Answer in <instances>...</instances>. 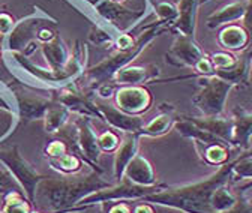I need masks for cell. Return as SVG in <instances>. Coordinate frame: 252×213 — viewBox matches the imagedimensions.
I'll use <instances>...</instances> for the list:
<instances>
[{
    "instance_id": "ba28073f",
    "label": "cell",
    "mask_w": 252,
    "mask_h": 213,
    "mask_svg": "<svg viewBox=\"0 0 252 213\" xmlns=\"http://www.w3.org/2000/svg\"><path fill=\"white\" fill-rule=\"evenodd\" d=\"M99 114L107 119L110 125H113L117 129H122L125 132L137 134L143 128V120L137 116H129L119 108H113L110 105H98Z\"/></svg>"
},
{
    "instance_id": "8fae6325",
    "label": "cell",
    "mask_w": 252,
    "mask_h": 213,
    "mask_svg": "<svg viewBox=\"0 0 252 213\" xmlns=\"http://www.w3.org/2000/svg\"><path fill=\"white\" fill-rule=\"evenodd\" d=\"M243 17H245V3L233 2V3H228L220 9H218L212 15H209L207 17V26L210 29H215L219 26L236 24V21L243 20Z\"/></svg>"
},
{
    "instance_id": "30bf717a",
    "label": "cell",
    "mask_w": 252,
    "mask_h": 213,
    "mask_svg": "<svg viewBox=\"0 0 252 213\" xmlns=\"http://www.w3.org/2000/svg\"><path fill=\"white\" fill-rule=\"evenodd\" d=\"M252 137V113L248 111H236L233 117V140L231 144L242 149L249 146Z\"/></svg>"
},
{
    "instance_id": "cb8c5ba5",
    "label": "cell",
    "mask_w": 252,
    "mask_h": 213,
    "mask_svg": "<svg viewBox=\"0 0 252 213\" xmlns=\"http://www.w3.org/2000/svg\"><path fill=\"white\" fill-rule=\"evenodd\" d=\"M5 213H29V206L26 201L20 200L18 197H9L6 204H5V209H3Z\"/></svg>"
},
{
    "instance_id": "ac0fdd59",
    "label": "cell",
    "mask_w": 252,
    "mask_h": 213,
    "mask_svg": "<svg viewBox=\"0 0 252 213\" xmlns=\"http://www.w3.org/2000/svg\"><path fill=\"white\" fill-rule=\"evenodd\" d=\"M68 119V108L63 105H54L47 111V131L57 132Z\"/></svg>"
},
{
    "instance_id": "4dcf8cb0",
    "label": "cell",
    "mask_w": 252,
    "mask_h": 213,
    "mask_svg": "<svg viewBox=\"0 0 252 213\" xmlns=\"http://www.w3.org/2000/svg\"><path fill=\"white\" fill-rule=\"evenodd\" d=\"M110 213H131V209L126 206V204H116L110 210Z\"/></svg>"
},
{
    "instance_id": "484cf974",
    "label": "cell",
    "mask_w": 252,
    "mask_h": 213,
    "mask_svg": "<svg viewBox=\"0 0 252 213\" xmlns=\"http://www.w3.org/2000/svg\"><path fill=\"white\" fill-rule=\"evenodd\" d=\"M65 152H66V147H65V144L60 143V141H53V143L48 146V149H47V153H48L50 156H53V158H60V156H63V155H65Z\"/></svg>"
},
{
    "instance_id": "1f68e13d",
    "label": "cell",
    "mask_w": 252,
    "mask_h": 213,
    "mask_svg": "<svg viewBox=\"0 0 252 213\" xmlns=\"http://www.w3.org/2000/svg\"><path fill=\"white\" fill-rule=\"evenodd\" d=\"M111 2H114V3H119V2H122V0H111Z\"/></svg>"
},
{
    "instance_id": "4fadbf2b",
    "label": "cell",
    "mask_w": 252,
    "mask_h": 213,
    "mask_svg": "<svg viewBox=\"0 0 252 213\" xmlns=\"http://www.w3.org/2000/svg\"><path fill=\"white\" fill-rule=\"evenodd\" d=\"M198 153L209 165H224L230 161V150L228 146L224 143H215V144H200L195 143Z\"/></svg>"
},
{
    "instance_id": "52a82bcc",
    "label": "cell",
    "mask_w": 252,
    "mask_h": 213,
    "mask_svg": "<svg viewBox=\"0 0 252 213\" xmlns=\"http://www.w3.org/2000/svg\"><path fill=\"white\" fill-rule=\"evenodd\" d=\"M123 174L126 180L140 186H153L156 182L150 162L141 155H135L131 159V162L126 165Z\"/></svg>"
},
{
    "instance_id": "3957f363",
    "label": "cell",
    "mask_w": 252,
    "mask_h": 213,
    "mask_svg": "<svg viewBox=\"0 0 252 213\" xmlns=\"http://www.w3.org/2000/svg\"><path fill=\"white\" fill-rule=\"evenodd\" d=\"M116 102L120 111L129 116H138L150 108L152 96L144 87L128 86L116 92Z\"/></svg>"
},
{
    "instance_id": "603a6c76",
    "label": "cell",
    "mask_w": 252,
    "mask_h": 213,
    "mask_svg": "<svg viewBox=\"0 0 252 213\" xmlns=\"http://www.w3.org/2000/svg\"><path fill=\"white\" fill-rule=\"evenodd\" d=\"M56 164L59 165L60 170L66 171V173L77 171V170H80V167H81V161H80L77 156H74V155H63V156H60V158L57 159Z\"/></svg>"
},
{
    "instance_id": "9c48e42d",
    "label": "cell",
    "mask_w": 252,
    "mask_h": 213,
    "mask_svg": "<svg viewBox=\"0 0 252 213\" xmlns=\"http://www.w3.org/2000/svg\"><path fill=\"white\" fill-rule=\"evenodd\" d=\"M218 42L224 50L230 51H240L251 44V38L246 32V29L239 24H228L220 29L218 35Z\"/></svg>"
},
{
    "instance_id": "7a4b0ae2",
    "label": "cell",
    "mask_w": 252,
    "mask_h": 213,
    "mask_svg": "<svg viewBox=\"0 0 252 213\" xmlns=\"http://www.w3.org/2000/svg\"><path fill=\"white\" fill-rule=\"evenodd\" d=\"M201 90L192 99L194 105L204 117H218L224 114L225 101L234 87L218 77H200Z\"/></svg>"
},
{
    "instance_id": "6da1fadb",
    "label": "cell",
    "mask_w": 252,
    "mask_h": 213,
    "mask_svg": "<svg viewBox=\"0 0 252 213\" xmlns=\"http://www.w3.org/2000/svg\"><path fill=\"white\" fill-rule=\"evenodd\" d=\"M234 162L236 159L220 165L215 174L201 182H197V183L176 188H162L161 191L144 197V200L153 204L177 209L183 213H213L212 195L219 186L230 182Z\"/></svg>"
},
{
    "instance_id": "ffe728a7",
    "label": "cell",
    "mask_w": 252,
    "mask_h": 213,
    "mask_svg": "<svg viewBox=\"0 0 252 213\" xmlns=\"http://www.w3.org/2000/svg\"><path fill=\"white\" fill-rule=\"evenodd\" d=\"M209 59H210V62H212L215 71L216 69H228V68H233L237 63V59L231 53H228V51L215 53Z\"/></svg>"
},
{
    "instance_id": "836d02e7",
    "label": "cell",
    "mask_w": 252,
    "mask_h": 213,
    "mask_svg": "<svg viewBox=\"0 0 252 213\" xmlns=\"http://www.w3.org/2000/svg\"><path fill=\"white\" fill-rule=\"evenodd\" d=\"M201 2H209V0H201Z\"/></svg>"
},
{
    "instance_id": "277c9868",
    "label": "cell",
    "mask_w": 252,
    "mask_h": 213,
    "mask_svg": "<svg viewBox=\"0 0 252 213\" xmlns=\"http://www.w3.org/2000/svg\"><path fill=\"white\" fill-rule=\"evenodd\" d=\"M204 51L195 42V38H188L183 35H177L171 50L167 53V60L177 66H189L194 68L200 60L204 57Z\"/></svg>"
},
{
    "instance_id": "d4e9b609",
    "label": "cell",
    "mask_w": 252,
    "mask_h": 213,
    "mask_svg": "<svg viewBox=\"0 0 252 213\" xmlns=\"http://www.w3.org/2000/svg\"><path fill=\"white\" fill-rule=\"evenodd\" d=\"M243 27L251 38L252 42V0H248L245 3V17H243Z\"/></svg>"
},
{
    "instance_id": "9a60e30c",
    "label": "cell",
    "mask_w": 252,
    "mask_h": 213,
    "mask_svg": "<svg viewBox=\"0 0 252 213\" xmlns=\"http://www.w3.org/2000/svg\"><path fill=\"white\" fill-rule=\"evenodd\" d=\"M176 119L173 117L171 113H161L156 117L152 119V122L146 126L141 128L140 132H137L138 135H150V137H161L164 134H167L173 126H174Z\"/></svg>"
},
{
    "instance_id": "f546056e",
    "label": "cell",
    "mask_w": 252,
    "mask_h": 213,
    "mask_svg": "<svg viewBox=\"0 0 252 213\" xmlns=\"http://www.w3.org/2000/svg\"><path fill=\"white\" fill-rule=\"evenodd\" d=\"M134 213H156V212L150 204H140V206L135 207Z\"/></svg>"
},
{
    "instance_id": "d6a6232c",
    "label": "cell",
    "mask_w": 252,
    "mask_h": 213,
    "mask_svg": "<svg viewBox=\"0 0 252 213\" xmlns=\"http://www.w3.org/2000/svg\"><path fill=\"white\" fill-rule=\"evenodd\" d=\"M249 203H251V209H252V200H249Z\"/></svg>"
},
{
    "instance_id": "2e32d148",
    "label": "cell",
    "mask_w": 252,
    "mask_h": 213,
    "mask_svg": "<svg viewBox=\"0 0 252 213\" xmlns=\"http://www.w3.org/2000/svg\"><path fill=\"white\" fill-rule=\"evenodd\" d=\"M80 146L84 152L87 159L96 162L99 158V146H98V138L93 134V129L90 128L89 122H83L80 125Z\"/></svg>"
},
{
    "instance_id": "5bb4252c",
    "label": "cell",
    "mask_w": 252,
    "mask_h": 213,
    "mask_svg": "<svg viewBox=\"0 0 252 213\" xmlns=\"http://www.w3.org/2000/svg\"><path fill=\"white\" fill-rule=\"evenodd\" d=\"M138 134H131L125 138V141L122 143L120 149L117 150V155H116V162H114V177L120 179L123 176V171L131 162V159L135 156V152H137V140Z\"/></svg>"
},
{
    "instance_id": "d6986e66",
    "label": "cell",
    "mask_w": 252,
    "mask_h": 213,
    "mask_svg": "<svg viewBox=\"0 0 252 213\" xmlns=\"http://www.w3.org/2000/svg\"><path fill=\"white\" fill-rule=\"evenodd\" d=\"M231 179H252V156H239L234 162ZM252 188V182L242 188V192Z\"/></svg>"
},
{
    "instance_id": "f1b7e54d",
    "label": "cell",
    "mask_w": 252,
    "mask_h": 213,
    "mask_svg": "<svg viewBox=\"0 0 252 213\" xmlns=\"http://www.w3.org/2000/svg\"><path fill=\"white\" fill-rule=\"evenodd\" d=\"M38 39L41 41H53L54 39V33L48 29H41L38 32Z\"/></svg>"
},
{
    "instance_id": "7c38bea8",
    "label": "cell",
    "mask_w": 252,
    "mask_h": 213,
    "mask_svg": "<svg viewBox=\"0 0 252 213\" xmlns=\"http://www.w3.org/2000/svg\"><path fill=\"white\" fill-rule=\"evenodd\" d=\"M159 74V68L156 66H134V68H125L117 71L116 80L119 84L125 86H138L146 83Z\"/></svg>"
},
{
    "instance_id": "8992f818",
    "label": "cell",
    "mask_w": 252,
    "mask_h": 213,
    "mask_svg": "<svg viewBox=\"0 0 252 213\" xmlns=\"http://www.w3.org/2000/svg\"><path fill=\"white\" fill-rule=\"evenodd\" d=\"M189 120L204 131L213 134L219 140H222L225 144L233 146V119L218 116V117H189Z\"/></svg>"
},
{
    "instance_id": "e0dca14e",
    "label": "cell",
    "mask_w": 252,
    "mask_h": 213,
    "mask_svg": "<svg viewBox=\"0 0 252 213\" xmlns=\"http://www.w3.org/2000/svg\"><path fill=\"white\" fill-rule=\"evenodd\" d=\"M44 54L48 60L53 72L60 71L66 62V51H65V47L62 45L60 41H54V42L47 44L44 47Z\"/></svg>"
},
{
    "instance_id": "83f0119b",
    "label": "cell",
    "mask_w": 252,
    "mask_h": 213,
    "mask_svg": "<svg viewBox=\"0 0 252 213\" xmlns=\"http://www.w3.org/2000/svg\"><path fill=\"white\" fill-rule=\"evenodd\" d=\"M117 47L122 50V51H126V50H131L134 47V42H132V38L128 36V35H120L119 41H117Z\"/></svg>"
},
{
    "instance_id": "44dd1931",
    "label": "cell",
    "mask_w": 252,
    "mask_h": 213,
    "mask_svg": "<svg viewBox=\"0 0 252 213\" xmlns=\"http://www.w3.org/2000/svg\"><path fill=\"white\" fill-rule=\"evenodd\" d=\"M156 14L159 17V21H168V23H174L177 20L179 11L177 8H174L171 3L168 2H161L156 5Z\"/></svg>"
},
{
    "instance_id": "7402d4cb",
    "label": "cell",
    "mask_w": 252,
    "mask_h": 213,
    "mask_svg": "<svg viewBox=\"0 0 252 213\" xmlns=\"http://www.w3.org/2000/svg\"><path fill=\"white\" fill-rule=\"evenodd\" d=\"M98 146L104 152H113L119 147V137L114 132L107 131L98 137Z\"/></svg>"
},
{
    "instance_id": "5b68a950",
    "label": "cell",
    "mask_w": 252,
    "mask_h": 213,
    "mask_svg": "<svg viewBox=\"0 0 252 213\" xmlns=\"http://www.w3.org/2000/svg\"><path fill=\"white\" fill-rule=\"evenodd\" d=\"M201 0H180L177 11V20L173 23V30L177 35H183L188 38H194L195 35V21H197V9Z\"/></svg>"
},
{
    "instance_id": "4316f807",
    "label": "cell",
    "mask_w": 252,
    "mask_h": 213,
    "mask_svg": "<svg viewBox=\"0 0 252 213\" xmlns=\"http://www.w3.org/2000/svg\"><path fill=\"white\" fill-rule=\"evenodd\" d=\"M12 29V18L6 14H0V33H8Z\"/></svg>"
}]
</instances>
